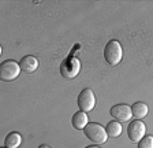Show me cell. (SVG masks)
<instances>
[{"mask_svg": "<svg viewBox=\"0 0 153 148\" xmlns=\"http://www.w3.org/2000/svg\"><path fill=\"white\" fill-rule=\"evenodd\" d=\"M122 58H123V49L119 41L116 40H111L107 43L104 48V59L105 62L111 66H116L120 63Z\"/></svg>", "mask_w": 153, "mask_h": 148, "instance_id": "cell-1", "label": "cell"}, {"mask_svg": "<svg viewBox=\"0 0 153 148\" xmlns=\"http://www.w3.org/2000/svg\"><path fill=\"white\" fill-rule=\"evenodd\" d=\"M85 136L89 138L90 141L96 143V144H104L108 138L107 130L102 128L100 123H94V122H89L88 126L83 129Z\"/></svg>", "mask_w": 153, "mask_h": 148, "instance_id": "cell-2", "label": "cell"}, {"mask_svg": "<svg viewBox=\"0 0 153 148\" xmlns=\"http://www.w3.org/2000/svg\"><path fill=\"white\" fill-rule=\"evenodd\" d=\"M21 71L22 70H21L19 63L11 61V59L1 62V64H0V78L4 82H11L15 78H18Z\"/></svg>", "mask_w": 153, "mask_h": 148, "instance_id": "cell-3", "label": "cell"}, {"mask_svg": "<svg viewBox=\"0 0 153 148\" xmlns=\"http://www.w3.org/2000/svg\"><path fill=\"white\" fill-rule=\"evenodd\" d=\"M81 70V62L76 58H67L62 62L60 64V74L67 80H73L75 78Z\"/></svg>", "mask_w": 153, "mask_h": 148, "instance_id": "cell-4", "label": "cell"}, {"mask_svg": "<svg viewBox=\"0 0 153 148\" xmlns=\"http://www.w3.org/2000/svg\"><path fill=\"white\" fill-rule=\"evenodd\" d=\"M76 103H78V107L81 108V111L83 113H90L93 108H94V104H96V96L93 93V90L89 89V88H86L78 95V100H76Z\"/></svg>", "mask_w": 153, "mask_h": 148, "instance_id": "cell-5", "label": "cell"}, {"mask_svg": "<svg viewBox=\"0 0 153 148\" xmlns=\"http://www.w3.org/2000/svg\"><path fill=\"white\" fill-rule=\"evenodd\" d=\"M145 132H146V126L145 123L141 122L140 119H135L128 125L127 135L133 143H140L143 137H145Z\"/></svg>", "mask_w": 153, "mask_h": 148, "instance_id": "cell-6", "label": "cell"}, {"mask_svg": "<svg viewBox=\"0 0 153 148\" xmlns=\"http://www.w3.org/2000/svg\"><path fill=\"white\" fill-rule=\"evenodd\" d=\"M111 115L118 122H127L133 118V111L127 104H115L114 107H111Z\"/></svg>", "mask_w": 153, "mask_h": 148, "instance_id": "cell-7", "label": "cell"}, {"mask_svg": "<svg viewBox=\"0 0 153 148\" xmlns=\"http://www.w3.org/2000/svg\"><path fill=\"white\" fill-rule=\"evenodd\" d=\"M19 66H21V70L25 71V73H34L38 67V59L34 56H30V55L23 56L19 62Z\"/></svg>", "mask_w": 153, "mask_h": 148, "instance_id": "cell-8", "label": "cell"}, {"mask_svg": "<svg viewBox=\"0 0 153 148\" xmlns=\"http://www.w3.org/2000/svg\"><path fill=\"white\" fill-rule=\"evenodd\" d=\"M88 123H89V119H88L86 113H83V111L75 113L73 115V118H71V125H73V128L76 129V130L85 129L86 126H88Z\"/></svg>", "mask_w": 153, "mask_h": 148, "instance_id": "cell-9", "label": "cell"}, {"mask_svg": "<svg viewBox=\"0 0 153 148\" xmlns=\"http://www.w3.org/2000/svg\"><path fill=\"white\" fill-rule=\"evenodd\" d=\"M131 111H133V117H135L137 119L145 118L149 113V108H148L146 103H142V102H138V103H134L131 107Z\"/></svg>", "mask_w": 153, "mask_h": 148, "instance_id": "cell-10", "label": "cell"}, {"mask_svg": "<svg viewBox=\"0 0 153 148\" xmlns=\"http://www.w3.org/2000/svg\"><path fill=\"white\" fill-rule=\"evenodd\" d=\"M22 143V137L16 132H11L7 135L6 140H4V147L6 148H18Z\"/></svg>", "mask_w": 153, "mask_h": 148, "instance_id": "cell-11", "label": "cell"}, {"mask_svg": "<svg viewBox=\"0 0 153 148\" xmlns=\"http://www.w3.org/2000/svg\"><path fill=\"white\" fill-rule=\"evenodd\" d=\"M105 130H107L108 137H119V136L122 135V132H123V129H122V123L118 122V121H111V122L107 125Z\"/></svg>", "mask_w": 153, "mask_h": 148, "instance_id": "cell-12", "label": "cell"}, {"mask_svg": "<svg viewBox=\"0 0 153 148\" xmlns=\"http://www.w3.org/2000/svg\"><path fill=\"white\" fill-rule=\"evenodd\" d=\"M138 148H153V136H145L138 143Z\"/></svg>", "mask_w": 153, "mask_h": 148, "instance_id": "cell-13", "label": "cell"}, {"mask_svg": "<svg viewBox=\"0 0 153 148\" xmlns=\"http://www.w3.org/2000/svg\"><path fill=\"white\" fill-rule=\"evenodd\" d=\"M85 148H100V147H97V145H88V147H85Z\"/></svg>", "mask_w": 153, "mask_h": 148, "instance_id": "cell-14", "label": "cell"}, {"mask_svg": "<svg viewBox=\"0 0 153 148\" xmlns=\"http://www.w3.org/2000/svg\"><path fill=\"white\" fill-rule=\"evenodd\" d=\"M38 148H51V147H48V145H45V144H41Z\"/></svg>", "mask_w": 153, "mask_h": 148, "instance_id": "cell-15", "label": "cell"}, {"mask_svg": "<svg viewBox=\"0 0 153 148\" xmlns=\"http://www.w3.org/2000/svg\"><path fill=\"white\" fill-rule=\"evenodd\" d=\"M4 148H6V147H4Z\"/></svg>", "mask_w": 153, "mask_h": 148, "instance_id": "cell-16", "label": "cell"}]
</instances>
